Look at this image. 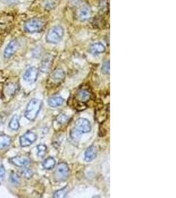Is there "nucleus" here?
Here are the masks:
<instances>
[{"label":"nucleus","instance_id":"12","mask_svg":"<svg viewBox=\"0 0 176 198\" xmlns=\"http://www.w3.org/2000/svg\"><path fill=\"white\" fill-rule=\"evenodd\" d=\"M9 161L14 165L19 167H26L30 164V161L29 158L21 156H17L11 158Z\"/></svg>","mask_w":176,"mask_h":198},{"label":"nucleus","instance_id":"18","mask_svg":"<svg viewBox=\"0 0 176 198\" xmlns=\"http://www.w3.org/2000/svg\"><path fill=\"white\" fill-rule=\"evenodd\" d=\"M9 127L11 130H13L14 131H17L19 129V127H20V124H19V117L17 115H14L13 116L12 119L11 120V121L9 123Z\"/></svg>","mask_w":176,"mask_h":198},{"label":"nucleus","instance_id":"14","mask_svg":"<svg viewBox=\"0 0 176 198\" xmlns=\"http://www.w3.org/2000/svg\"><path fill=\"white\" fill-rule=\"evenodd\" d=\"M105 51L104 45L101 42H96L92 44L90 47V52L94 55H98L103 54Z\"/></svg>","mask_w":176,"mask_h":198},{"label":"nucleus","instance_id":"7","mask_svg":"<svg viewBox=\"0 0 176 198\" xmlns=\"http://www.w3.org/2000/svg\"><path fill=\"white\" fill-rule=\"evenodd\" d=\"M91 16V9L88 5H81L77 11V17L80 21H85Z\"/></svg>","mask_w":176,"mask_h":198},{"label":"nucleus","instance_id":"16","mask_svg":"<svg viewBox=\"0 0 176 198\" xmlns=\"http://www.w3.org/2000/svg\"><path fill=\"white\" fill-rule=\"evenodd\" d=\"M56 164V160H55L53 157H50L48 158H47L46 160L43 162L42 166L43 167H44V168L46 170H52L55 167Z\"/></svg>","mask_w":176,"mask_h":198},{"label":"nucleus","instance_id":"4","mask_svg":"<svg viewBox=\"0 0 176 198\" xmlns=\"http://www.w3.org/2000/svg\"><path fill=\"white\" fill-rule=\"evenodd\" d=\"M70 175V170L67 163L60 162L54 172L55 180L57 182H65Z\"/></svg>","mask_w":176,"mask_h":198},{"label":"nucleus","instance_id":"21","mask_svg":"<svg viewBox=\"0 0 176 198\" xmlns=\"http://www.w3.org/2000/svg\"><path fill=\"white\" fill-rule=\"evenodd\" d=\"M69 120V118L67 115L65 114H59L56 118L57 122L60 124V125H64V124L67 123Z\"/></svg>","mask_w":176,"mask_h":198},{"label":"nucleus","instance_id":"1","mask_svg":"<svg viewBox=\"0 0 176 198\" xmlns=\"http://www.w3.org/2000/svg\"><path fill=\"white\" fill-rule=\"evenodd\" d=\"M42 106V102L41 100L36 99H31L26 108L25 112V118L30 121H34L40 112Z\"/></svg>","mask_w":176,"mask_h":198},{"label":"nucleus","instance_id":"15","mask_svg":"<svg viewBox=\"0 0 176 198\" xmlns=\"http://www.w3.org/2000/svg\"><path fill=\"white\" fill-rule=\"evenodd\" d=\"M65 100L61 96H53L48 100V104L52 108H57L64 103Z\"/></svg>","mask_w":176,"mask_h":198},{"label":"nucleus","instance_id":"23","mask_svg":"<svg viewBox=\"0 0 176 198\" xmlns=\"http://www.w3.org/2000/svg\"><path fill=\"white\" fill-rule=\"evenodd\" d=\"M81 135V134L79 133V132L77 131L75 128H73V129L71 131V133H70V136H71L72 140H73L74 141H77L79 140L80 139Z\"/></svg>","mask_w":176,"mask_h":198},{"label":"nucleus","instance_id":"17","mask_svg":"<svg viewBox=\"0 0 176 198\" xmlns=\"http://www.w3.org/2000/svg\"><path fill=\"white\" fill-rule=\"evenodd\" d=\"M11 143V140L9 136L6 135H0V149H5L9 147Z\"/></svg>","mask_w":176,"mask_h":198},{"label":"nucleus","instance_id":"2","mask_svg":"<svg viewBox=\"0 0 176 198\" xmlns=\"http://www.w3.org/2000/svg\"><path fill=\"white\" fill-rule=\"evenodd\" d=\"M64 35V29L60 25L54 26L50 29L46 34V39L48 43L57 44L60 42Z\"/></svg>","mask_w":176,"mask_h":198},{"label":"nucleus","instance_id":"3","mask_svg":"<svg viewBox=\"0 0 176 198\" xmlns=\"http://www.w3.org/2000/svg\"><path fill=\"white\" fill-rule=\"evenodd\" d=\"M25 30L29 33H40L45 27V22L42 19L33 18L27 21L25 24Z\"/></svg>","mask_w":176,"mask_h":198},{"label":"nucleus","instance_id":"5","mask_svg":"<svg viewBox=\"0 0 176 198\" xmlns=\"http://www.w3.org/2000/svg\"><path fill=\"white\" fill-rule=\"evenodd\" d=\"M75 129L79 131L81 134H88L91 131V123L86 118H79L75 123Z\"/></svg>","mask_w":176,"mask_h":198},{"label":"nucleus","instance_id":"20","mask_svg":"<svg viewBox=\"0 0 176 198\" xmlns=\"http://www.w3.org/2000/svg\"><path fill=\"white\" fill-rule=\"evenodd\" d=\"M90 96H91L90 92L85 90H82L78 93V98H79L80 102H84L85 101H87V100L89 99Z\"/></svg>","mask_w":176,"mask_h":198},{"label":"nucleus","instance_id":"22","mask_svg":"<svg viewBox=\"0 0 176 198\" xmlns=\"http://www.w3.org/2000/svg\"><path fill=\"white\" fill-rule=\"evenodd\" d=\"M37 150H38V153H37L38 157L43 158L46 155V151H47V147L45 145H43V144L38 145L37 146Z\"/></svg>","mask_w":176,"mask_h":198},{"label":"nucleus","instance_id":"19","mask_svg":"<svg viewBox=\"0 0 176 198\" xmlns=\"http://www.w3.org/2000/svg\"><path fill=\"white\" fill-rule=\"evenodd\" d=\"M69 192V189L68 186H66L63 188L57 190L56 192L53 193V197L56 198H62V197H65L67 195V193Z\"/></svg>","mask_w":176,"mask_h":198},{"label":"nucleus","instance_id":"25","mask_svg":"<svg viewBox=\"0 0 176 198\" xmlns=\"http://www.w3.org/2000/svg\"><path fill=\"white\" fill-rule=\"evenodd\" d=\"M10 181L14 184H18L20 183V178L17 174H12L10 176Z\"/></svg>","mask_w":176,"mask_h":198},{"label":"nucleus","instance_id":"24","mask_svg":"<svg viewBox=\"0 0 176 198\" xmlns=\"http://www.w3.org/2000/svg\"><path fill=\"white\" fill-rule=\"evenodd\" d=\"M22 174L25 178H27V179H30V178H32V176L33 175V173L32 172V170H30V169L25 168L22 171Z\"/></svg>","mask_w":176,"mask_h":198},{"label":"nucleus","instance_id":"10","mask_svg":"<svg viewBox=\"0 0 176 198\" xmlns=\"http://www.w3.org/2000/svg\"><path fill=\"white\" fill-rule=\"evenodd\" d=\"M65 79V73L61 68L56 69L51 75V79L54 83L60 85L64 82Z\"/></svg>","mask_w":176,"mask_h":198},{"label":"nucleus","instance_id":"8","mask_svg":"<svg viewBox=\"0 0 176 198\" xmlns=\"http://www.w3.org/2000/svg\"><path fill=\"white\" fill-rule=\"evenodd\" d=\"M38 76V70L35 67H30L25 71L23 78L29 83L36 82Z\"/></svg>","mask_w":176,"mask_h":198},{"label":"nucleus","instance_id":"27","mask_svg":"<svg viewBox=\"0 0 176 198\" xmlns=\"http://www.w3.org/2000/svg\"><path fill=\"white\" fill-rule=\"evenodd\" d=\"M5 176V170L3 165L0 164V182H3L4 180Z\"/></svg>","mask_w":176,"mask_h":198},{"label":"nucleus","instance_id":"26","mask_svg":"<svg viewBox=\"0 0 176 198\" xmlns=\"http://www.w3.org/2000/svg\"><path fill=\"white\" fill-rule=\"evenodd\" d=\"M102 72L104 74H109V61H106L103 64L102 67Z\"/></svg>","mask_w":176,"mask_h":198},{"label":"nucleus","instance_id":"13","mask_svg":"<svg viewBox=\"0 0 176 198\" xmlns=\"http://www.w3.org/2000/svg\"><path fill=\"white\" fill-rule=\"evenodd\" d=\"M97 156V149L95 146H90L85 153V161L86 162H91L95 159Z\"/></svg>","mask_w":176,"mask_h":198},{"label":"nucleus","instance_id":"9","mask_svg":"<svg viewBox=\"0 0 176 198\" xmlns=\"http://www.w3.org/2000/svg\"><path fill=\"white\" fill-rule=\"evenodd\" d=\"M18 42L16 40H11L9 43L7 44L6 48L3 52V56L5 58H9L14 55L18 49Z\"/></svg>","mask_w":176,"mask_h":198},{"label":"nucleus","instance_id":"6","mask_svg":"<svg viewBox=\"0 0 176 198\" xmlns=\"http://www.w3.org/2000/svg\"><path fill=\"white\" fill-rule=\"evenodd\" d=\"M36 135L34 132L29 131L20 137V145L22 147L30 146L36 140Z\"/></svg>","mask_w":176,"mask_h":198},{"label":"nucleus","instance_id":"28","mask_svg":"<svg viewBox=\"0 0 176 198\" xmlns=\"http://www.w3.org/2000/svg\"><path fill=\"white\" fill-rule=\"evenodd\" d=\"M100 7H101L102 11H106L108 9V2L107 0H101L100 3Z\"/></svg>","mask_w":176,"mask_h":198},{"label":"nucleus","instance_id":"11","mask_svg":"<svg viewBox=\"0 0 176 198\" xmlns=\"http://www.w3.org/2000/svg\"><path fill=\"white\" fill-rule=\"evenodd\" d=\"M53 61V56L50 55V54H48L44 57L43 58V60L41 61L40 69L42 72L44 73H48L51 69L52 67V64Z\"/></svg>","mask_w":176,"mask_h":198}]
</instances>
